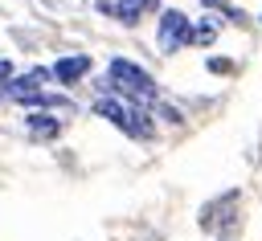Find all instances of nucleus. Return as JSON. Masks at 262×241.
<instances>
[{
	"mask_svg": "<svg viewBox=\"0 0 262 241\" xmlns=\"http://www.w3.org/2000/svg\"><path fill=\"white\" fill-rule=\"evenodd\" d=\"M102 90H106V94H119V98H127V102H139V106H151V102L160 98L156 78H151L143 65L127 61V57H115V61L106 65V82H102Z\"/></svg>",
	"mask_w": 262,
	"mask_h": 241,
	"instance_id": "f257e3e1",
	"label": "nucleus"
},
{
	"mask_svg": "<svg viewBox=\"0 0 262 241\" xmlns=\"http://www.w3.org/2000/svg\"><path fill=\"white\" fill-rule=\"evenodd\" d=\"M94 114L106 118L111 127H119L127 139H151V135H156V123H151L147 106L127 102V98H119V94H106V90H102V98L94 102Z\"/></svg>",
	"mask_w": 262,
	"mask_h": 241,
	"instance_id": "f03ea898",
	"label": "nucleus"
},
{
	"mask_svg": "<svg viewBox=\"0 0 262 241\" xmlns=\"http://www.w3.org/2000/svg\"><path fill=\"white\" fill-rule=\"evenodd\" d=\"M41 82H49V69H29L25 78H8L4 82V98L20 102V106H49V110H70V102L53 90H45Z\"/></svg>",
	"mask_w": 262,
	"mask_h": 241,
	"instance_id": "7ed1b4c3",
	"label": "nucleus"
},
{
	"mask_svg": "<svg viewBox=\"0 0 262 241\" xmlns=\"http://www.w3.org/2000/svg\"><path fill=\"white\" fill-rule=\"evenodd\" d=\"M156 45H160L164 53H176V49L192 45V20H188L184 12H176V8H168V12L160 16V29H156Z\"/></svg>",
	"mask_w": 262,
	"mask_h": 241,
	"instance_id": "20e7f679",
	"label": "nucleus"
},
{
	"mask_svg": "<svg viewBox=\"0 0 262 241\" xmlns=\"http://www.w3.org/2000/svg\"><path fill=\"white\" fill-rule=\"evenodd\" d=\"M156 4L160 0H98V8L111 12V16H119L123 25H139V16L143 12H156Z\"/></svg>",
	"mask_w": 262,
	"mask_h": 241,
	"instance_id": "39448f33",
	"label": "nucleus"
},
{
	"mask_svg": "<svg viewBox=\"0 0 262 241\" xmlns=\"http://www.w3.org/2000/svg\"><path fill=\"white\" fill-rule=\"evenodd\" d=\"M25 131H29V139L49 143V139H57V135H61V118H57V114H49V110H33V114H25Z\"/></svg>",
	"mask_w": 262,
	"mask_h": 241,
	"instance_id": "423d86ee",
	"label": "nucleus"
},
{
	"mask_svg": "<svg viewBox=\"0 0 262 241\" xmlns=\"http://www.w3.org/2000/svg\"><path fill=\"white\" fill-rule=\"evenodd\" d=\"M82 74H90V53H74V57H61V61L49 69V78H57L61 86H74Z\"/></svg>",
	"mask_w": 262,
	"mask_h": 241,
	"instance_id": "0eeeda50",
	"label": "nucleus"
},
{
	"mask_svg": "<svg viewBox=\"0 0 262 241\" xmlns=\"http://www.w3.org/2000/svg\"><path fill=\"white\" fill-rule=\"evenodd\" d=\"M213 37H217V25H213V20H209V16H205V20H196V25H192V45H209V41H213Z\"/></svg>",
	"mask_w": 262,
	"mask_h": 241,
	"instance_id": "6e6552de",
	"label": "nucleus"
},
{
	"mask_svg": "<svg viewBox=\"0 0 262 241\" xmlns=\"http://www.w3.org/2000/svg\"><path fill=\"white\" fill-rule=\"evenodd\" d=\"M209 69H213V74H229V61H221V57H213V61H209Z\"/></svg>",
	"mask_w": 262,
	"mask_h": 241,
	"instance_id": "1a4fd4ad",
	"label": "nucleus"
},
{
	"mask_svg": "<svg viewBox=\"0 0 262 241\" xmlns=\"http://www.w3.org/2000/svg\"><path fill=\"white\" fill-rule=\"evenodd\" d=\"M8 78H12V61H4V57H0V86H4Z\"/></svg>",
	"mask_w": 262,
	"mask_h": 241,
	"instance_id": "9d476101",
	"label": "nucleus"
}]
</instances>
